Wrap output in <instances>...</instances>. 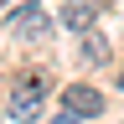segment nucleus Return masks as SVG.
<instances>
[{"instance_id":"f03ea898","label":"nucleus","mask_w":124,"mask_h":124,"mask_svg":"<svg viewBox=\"0 0 124 124\" xmlns=\"http://www.w3.org/2000/svg\"><path fill=\"white\" fill-rule=\"evenodd\" d=\"M62 108L78 114V119H93V114H103V93L88 88V83H67L62 88Z\"/></svg>"},{"instance_id":"20e7f679","label":"nucleus","mask_w":124,"mask_h":124,"mask_svg":"<svg viewBox=\"0 0 124 124\" xmlns=\"http://www.w3.org/2000/svg\"><path fill=\"white\" fill-rule=\"evenodd\" d=\"M93 16H98L93 0H67V5H62V26H67V31H88Z\"/></svg>"},{"instance_id":"423d86ee","label":"nucleus","mask_w":124,"mask_h":124,"mask_svg":"<svg viewBox=\"0 0 124 124\" xmlns=\"http://www.w3.org/2000/svg\"><path fill=\"white\" fill-rule=\"evenodd\" d=\"M52 124H83V119H78V114H62V119H52Z\"/></svg>"},{"instance_id":"6e6552de","label":"nucleus","mask_w":124,"mask_h":124,"mask_svg":"<svg viewBox=\"0 0 124 124\" xmlns=\"http://www.w3.org/2000/svg\"><path fill=\"white\" fill-rule=\"evenodd\" d=\"M0 5H5V0H0Z\"/></svg>"},{"instance_id":"0eeeda50","label":"nucleus","mask_w":124,"mask_h":124,"mask_svg":"<svg viewBox=\"0 0 124 124\" xmlns=\"http://www.w3.org/2000/svg\"><path fill=\"white\" fill-rule=\"evenodd\" d=\"M119 88H124V72H119Z\"/></svg>"},{"instance_id":"39448f33","label":"nucleus","mask_w":124,"mask_h":124,"mask_svg":"<svg viewBox=\"0 0 124 124\" xmlns=\"http://www.w3.org/2000/svg\"><path fill=\"white\" fill-rule=\"evenodd\" d=\"M83 62H108V36L103 31H83Z\"/></svg>"},{"instance_id":"f257e3e1","label":"nucleus","mask_w":124,"mask_h":124,"mask_svg":"<svg viewBox=\"0 0 124 124\" xmlns=\"http://www.w3.org/2000/svg\"><path fill=\"white\" fill-rule=\"evenodd\" d=\"M41 93H46V83L36 72H26L21 83H16V103H10V119H21V124H31L41 114Z\"/></svg>"},{"instance_id":"7ed1b4c3","label":"nucleus","mask_w":124,"mask_h":124,"mask_svg":"<svg viewBox=\"0 0 124 124\" xmlns=\"http://www.w3.org/2000/svg\"><path fill=\"white\" fill-rule=\"evenodd\" d=\"M10 31H16V36H46V31H52V21H46L41 0H26V5L10 16Z\"/></svg>"}]
</instances>
